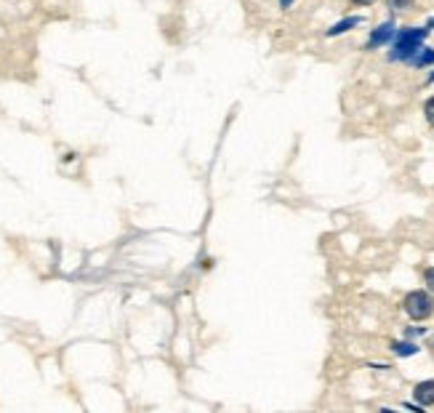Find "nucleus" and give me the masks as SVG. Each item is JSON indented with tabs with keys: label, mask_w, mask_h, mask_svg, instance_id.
Segmentation results:
<instances>
[{
	"label": "nucleus",
	"mask_w": 434,
	"mask_h": 413,
	"mask_svg": "<svg viewBox=\"0 0 434 413\" xmlns=\"http://www.w3.org/2000/svg\"><path fill=\"white\" fill-rule=\"evenodd\" d=\"M392 350H394V352H397V354H403V357H408V354H416V352H419V347H416V344H394Z\"/></svg>",
	"instance_id": "nucleus-7"
},
{
	"label": "nucleus",
	"mask_w": 434,
	"mask_h": 413,
	"mask_svg": "<svg viewBox=\"0 0 434 413\" xmlns=\"http://www.w3.org/2000/svg\"><path fill=\"white\" fill-rule=\"evenodd\" d=\"M392 35H394V24H392V22H384L378 30H373L371 40H368V48H378V45H384L387 40H392Z\"/></svg>",
	"instance_id": "nucleus-3"
},
{
	"label": "nucleus",
	"mask_w": 434,
	"mask_h": 413,
	"mask_svg": "<svg viewBox=\"0 0 434 413\" xmlns=\"http://www.w3.org/2000/svg\"><path fill=\"white\" fill-rule=\"evenodd\" d=\"M413 395L421 405H434V382H421Z\"/></svg>",
	"instance_id": "nucleus-4"
},
{
	"label": "nucleus",
	"mask_w": 434,
	"mask_h": 413,
	"mask_svg": "<svg viewBox=\"0 0 434 413\" xmlns=\"http://www.w3.org/2000/svg\"><path fill=\"white\" fill-rule=\"evenodd\" d=\"M405 312L413 317V320H426L434 312V299L426 291H413L405 299Z\"/></svg>",
	"instance_id": "nucleus-2"
},
{
	"label": "nucleus",
	"mask_w": 434,
	"mask_h": 413,
	"mask_svg": "<svg viewBox=\"0 0 434 413\" xmlns=\"http://www.w3.org/2000/svg\"><path fill=\"white\" fill-rule=\"evenodd\" d=\"M424 115H426V120H429V123L434 126V96L426 104H424Z\"/></svg>",
	"instance_id": "nucleus-9"
},
{
	"label": "nucleus",
	"mask_w": 434,
	"mask_h": 413,
	"mask_svg": "<svg viewBox=\"0 0 434 413\" xmlns=\"http://www.w3.org/2000/svg\"><path fill=\"white\" fill-rule=\"evenodd\" d=\"M389 8L392 11H408V8H413V0H389Z\"/></svg>",
	"instance_id": "nucleus-8"
},
{
	"label": "nucleus",
	"mask_w": 434,
	"mask_h": 413,
	"mask_svg": "<svg viewBox=\"0 0 434 413\" xmlns=\"http://www.w3.org/2000/svg\"><path fill=\"white\" fill-rule=\"evenodd\" d=\"M424 278H426V285H429V288L434 291V266H429V269L424 272Z\"/></svg>",
	"instance_id": "nucleus-10"
},
{
	"label": "nucleus",
	"mask_w": 434,
	"mask_h": 413,
	"mask_svg": "<svg viewBox=\"0 0 434 413\" xmlns=\"http://www.w3.org/2000/svg\"><path fill=\"white\" fill-rule=\"evenodd\" d=\"M429 35V30H419V27H408V30L397 32V40H394V51H392V59L394 61H410L416 57V51H421L424 38Z\"/></svg>",
	"instance_id": "nucleus-1"
},
{
	"label": "nucleus",
	"mask_w": 434,
	"mask_h": 413,
	"mask_svg": "<svg viewBox=\"0 0 434 413\" xmlns=\"http://www.w3.org/2000/svg\"><path fill=\"white\" fill-rule=\"evenodd\" d=\"M290 3H293V0H280V6H283V8H290Z\"/></svg>",
	"instance_id": "nucleus-12"
},
{
	"label": "nucleus",
	"mask_w": 434,
	"mask_h": 413,
	"mask_svg": "<svg viewBox=\"0 0 434 413\" xmlns=\"http://www.w3.org/2000/svg\"><path fill=\"white\" fill-rule=\"evenodd\" d=\"M359 22H362L359 16H346V19H341L339 24H333V27H330V30H328V38H336V35H344V32H349V30H352V27H357Z\"/></svg>",
	"instance_id": "nucleus-5"
},
{
	"label": "nucleus",
	"mask_w": 434,
	"mask_h": 413,
	"mask_svg": "<svg viewBox=\"0 0 434 413\" xmlns=\"http://www.w3.org/2000/svg\"><path fill=\"white\" fill-rule=\"evenodd\" d=\"M355 6H371V3H375V0H352Z\"/></svg>",
	"instance_id": "nucleus-11"
},
{
	"label": "nucleus",
	"mask_w": 434,
	"mask_h": 413,
	"mask_svg": "<svg viewBox=\"0 0 434 413\" xmlns=\"http://www.w3.org/2000/svg\"><path fill=\"white\" fill-rule=\"evenodd\" d=\"M413 64H416V67H424V64H432L434 61V51H429V48H421V54L419 57H413Z\"/></svg>",
	"instance_id": "nucleus-6"
},
{
	"label": "nucleus",
	"mask_w": 434,
	"mask_h": 413,
	"mask_svg": "<svg viewBox=\"0 0 434 413\" xmlns=\"http://www.w3.org/2000/svg\"><path fill=\"white\" fill-rule=\"evenodd\" d=\"M429 27H432V30H434V19H432V22H429Z\"/></svg>",
	"instance_id": "nucleus-13"
}]
</instances>
